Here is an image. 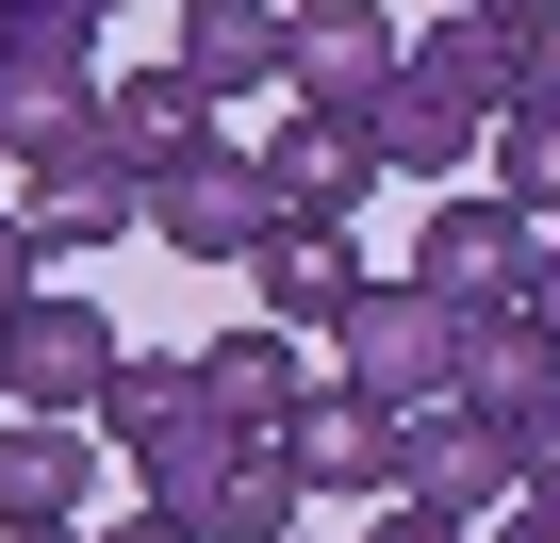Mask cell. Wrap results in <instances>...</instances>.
I'll return each instance as SVG.
<instances>
[{
    "label": "cell",
    "mask_w": 560,
    "mask_h": 543,
    "mask_svg": "<svg viewBox=\"0 0 560 543\" xmlns=\"http://www.w3.org/2000/svg\"><path fill=\"white\" fill-rule=\"evenodd\" d=\"M149 231L182 247V263H264V231H280V181H264V149H198V165H165L149 181Z\"/></svg>",
    "instance_id": "52a82bcc"
},
{
    "label": "cell",
    "mask_w": 560,
    "mask_h": 543,
    "mask_svg": "<svg viewBox=\"0 0 560 543\" xmlns=\"http://www.w3.org/2000/svg\"><path fill=\"white\" fill-rule=\"evenodd\" d=\"M247 281H264V330H347V314H363V281H380V263H363L347 231H298V214H280V231H264V263H247Z\"/></svg>",
    "instance_id": "5bb4252c"
},
{
    "label": "cell",
    "mask_w": 560,
    "mask_h": 543,
    "mask_svg": "<svg viewBox=\"0 0 560 543\" xmlns=\"http://www.w3.org/2000/svg\"><path fill=\"white\" fill-rule=\"evenodd\" d=\"M231 477H247V428H231V412H198V428H165V445L132 461V494H149L165 527H214V510H231Z\"/></svg>",
    "instance_id": "ac0fdd59"
},
{
    "label": "cell",
    "mask_w": 560,
    "mask_h": 543,
    "mask_svg": "<svg viewBox=\"0 0 560 543\" xmlns=\"http://www.w3.org/2000/svg\"><path fill=\"white\" fill-rule=\"evenodd\" d=\"M100 0H0V149H50L67 116H100Z\"/></svg>",
    "instance_id": "7a4b0ae2"
},
{
    "label": "cell",
    "mask_w": 560,
    "mask_h": 543,
    "mask_svg": "<svg viewBox=\"0 0 560 543\" xmlns=\"http://www.w3.org/2000/svg\"><path fill=\"white\" fill-rule=\"evenodd\" d=\"M198 396H214L247 445H280L298 396H314V363H298V330H214V346H198Z\"/></svg>",
    "instance_id": "9a60e30c"
},
{
    "label": "cell",
    "mask_w": 560,
    "mask_h": 543,
    "mask_svg": "<svg viewBox=\"0 0 560 543\" xmlns=\"http://www.w3.org/2000/svg\"><path fill=\"white\" fill-rule=\"evenodd\" d=\"M100 17H116V0H100Z\"/></svg>",
    "instance_id": "f1b7e54d"
},
{
    "label": "cell",
    "mask_w": 560,
    "mask_h": 543,
    "mask_svg": "<svg viewBox=\"0 0 560 543\" xmlns=\"http://www.w3.org/2000/svg\"><path fill=\"white\" fill-rule=\"evenodd\" d=\"M100 461V412H0V527H83Z\"/></svg>",
    "instance_id": "30bf717a"
},
{
    "label": "cell",
    "mask_w": 560,
    "mask_h": 543,
    "mask_svg": "<svg viewBox=\"0 0 560 543\" xmlns=\"http://www.w3.org/2000/svg\"><path fill=\"white\" fill-rule=\"evenodd\" d=\"M511 445H527V477H544V494H560V396H544V412H527V428H511Z\"/></svg>",
    "instance_id": "cb8c5ba5"
},
{
    "label": "cell",
    "mask_w": 560,
    "mask_h": 543,
    "mask_svg": "<svg viewBox=\"0 0 560 543\" xmlns=\"http://www.w3.org/2000/svg\"><path fill=\"white\" fill-rule=\"evenodd\" d=\"M264 181H280V214H298V231H347V214L380 198V132H363V116H314V99H298V116L264 132Z\"/></svg>",
    "instance_id": "8fae6325"
},
{
    "label": "cell",
    "mask_w": 560,
    "mask_h": 543,
    "mask_svg": "<svg viewBox=\"0 0 560 543\" xmlns=\"http://www.w3.org/2000/svg\"><path fill=\"white\" fill-rule=\"evenodd\" d=\"M182 83L231 116L264 83H298V0H182Z\"/></svg>",
    "instance_id": "7c38bea8"
},
{
    "label": "cell",
    "mask_w": 560,
    "mask_h": 543,
    "mask_svg": "<svg viewBox=\"0 0 560 543\" xmlns=\"http://www.w3.org/2000/svg\"><path fill=\"white\" fill-rule=\"evenodd\" d=\"M527 83H560V0H527Z\"/></svg>",
    "instance_id": "d4e9b609"
},
{
    "label": "cell",
    "mask_w": 560,
    "mask_h": 543,
    "mask_svg": "<svg viewBox=\"0 0 560 543\" xmlns=\"http://www.w3.org/2000/svg\"><path fill=\"white\" fill-rule=\"evenodd\" d=\"M0 543H83V527H0Z\"/></svg>",
    "instance_id": "83f0119b"
},
{
    "label": "cell",
    "mask_w": 560,
    "mask_h": 543,
    "mask_svg": "<svg viewBox=\"0 0 560 543\" xmlns=\"http://www.w3.org/2000/svg\"><path fill=\"white\" fill-rule=\"evenodd\" d=\"M494 543H560V494H544V477H527V494H511V510H494Z\"/></svg>",
    "instance_id": "603a6c76"
},
{
    "label": "cell",
    "mask_w": 560,
    "mask_h": 543,
    "mask_svg": "<svg viewBox=\"0 0 560 543\" xmlns=\"http://www.w3.org/2000/svg\"><path fill=\"white\" fill-rule=\"evenodd\" d=\"M363 132H380V165H412L429 198L494 165V99H462V83H429V67H412V83H396V99H380Z\"/></svg>",
    "instance_id": "4fadbf2b"
},
{
    "label": "cell",
    "mask_w": 560,
    "mask_h": 543,
    "mask_svg": "<svg viewBox=\"0 0 560 543\" xmlns=\"http://www.w3.org/2000/svg\"><path fill=\"white\" fill-rule=\"evenodd\" d=\"M132 346H116V314L100 297H67V281H34L18 314H0V412H100V379H116Z\"/></svg>",
    "instance_id": "5b68a950"
},
{
    "label": "cell",
    "mask_w": 560,
    "mask_h": 543,
    "mask_svg": "<svg viewBox=\"0 0 560 543\" xmlns=\"http://www.w3.org/2000/svg\"><path fill=\"white\" fill-rule=\"evenodd\" d=\"M100 132H116V165H132V181H165V165H198V149H214V99H198L182 67H132V83H100Z\"/></svg>",
    "instance_id": "2e32d148"
},
{
    "label": "cell",
    "mask_w": 560,
    "mask_h": 543,
    "mask_svg": "<svg viewBox=\"0 0 560 543\" xmlns=\"http://www.w3.org/2000/svg\"><path fill=\"white\" fill-rule=\"evenodd\" d=\"M494 198H527V214H560V83H527L511 116H494V165H478Z\"/></svg>",
    "instance_id": "ffe728a7"
},
{
    "label": "cell",
    "mask_w": 560,
    "mask_h": 543,
    "mask_svg": "<svg viewBox=\"0 0 560 543\" xmlns=\"http://www.w3.org/2000/svg\"><path fill=\"white\" fill-rule=\"evenodd\" d=\"M462 330H478V314L396 263V281H363V314L330 330V379L380 396V412H429V396H462Z\"/></svg>",
    "instance_id": "6da1fadb"
},
{
    "label": "cell",
    "mask_w": 560,
    "mask_h": 543,
    "mask_svg": "<svg viewBox=\"0 0 560 543\" xmlns=\"http://www.w3.org/2000/svg\"><path fill=\"white\" fill-rule=\"evenodd\" d=\"M363 543H478V527H462V510H429V494H396V510H380Z\"/></svg>",
    "instance_id": "44dd1931"
},
{
    "label": "cell",
    "mask_w": 560,
    "mask_h": 543,
    "mask_svg": "<svg viewBox=\"0 0 560 543\" xmlns=\"http://www.w3.org/2000/svg\"><path fill=\"white\" fill-rule=\"evenodd\" d=\"M280 461H298L330 510H396V412H380V396H347V379H314V396H298Z\"/></svg>",
    "instance_id": "9c48e42d"
},
{
    "label": "cell",
    "mask_w": 560,
    "mask_h": 543,
    "mask_svg": "<svg viewBox=\"0 0 560 543\" xmlns=\"http://www.w3.org/2000/svg\"><path fill=\"white\" fill-rule=\"evenodd\" d=\"M198 412H214V396H198V346H132V363L100 379V445H116V461H149V445L198 428Z\"/></svg>",
    "instance_id": "e0dca14e"
},
{
    "label": "cell",
    "mask_w": 560,
    "mask_h": 543,
    "mask_svg": "<svg viewBox=\"0 0 560 543\" xmlns=\"http://www.w3.org/2000/svg\"><path fill=\"white\" fill-rule=\"evenodd\" d=\"M298 543H314V527H298Z\"/></svg>",
    "instance_id": "f546056e"
},
{
    "label": "cell",
    "mask_w": 560,
    "mask_h": 543,
    "mask_svg": "<svg viewBox=\"0 0 560 543\" xmlns=\"http://www.w3.org/2000/svg\"><path fill=\"white\" fill-rule=\"evenodd\" d=\"M34 263H50V247H34V214H0V314L34 297Z\"/></svg>",
    "instance_id": "7402d4cb"
},
{
    "label": "cell",
    "mask_w": 560,
    "mask_h": 543,
    "mask_svg": "<svg viewBox=\"0 0 560 543\" xmlns=\"http://www.w3.org/2000/svg\"><path fill=\"white\" fill-rule=\"evenodd\" d=\"M412 281H445L462 314H511V297L544 281V214H527V198H494V181H445V198H429V231H412Z\"/></svg>",
    "instance_id": "277c9868"
},
{
    "label": "cell",
    "mask_w": 560,
    "mask_h": 543,
    "mask_svg": "<svg viewBox=\"0 0 560 543\" xmlns=\"http://www.w3.org/2000/svg\"><path fill=\"white\" fill-rule=\"evenodd\" d=\"M83 543H214V527H165V510H132V527H83Z\"/></svg>",
    "instance_id": "484cf974"
},
{
    "label": "cell",
    "mask_w": 560,
    "mask_h": 543,
    "mask_svg": "<svg viewBox=\"0 0 560 543\" xmlns=\"http://www.w3.org/2000/svg\"><path fill=\"white\" fill-rule=\"evenodd\" d=\"M412 83V34L380 17V0H298V83L280 99H314V116H380Z\"/></svg>",
    "instance_id": "ba28073f"
},
{
    "label": "cell",
    "mask_w": 560,
    "mask_h": 543,
    "mask_svg": "<svg viewBox=\"0 0 560 543\" xmlns=\"http://www.w3.org/2000/svg\"><path fill=\"white\" fill-rule=\"evenodd\" d=\"M18 214H34V247H50V263H83V247H132V231H149V181L116 165V132H100V116H67L50 149H18Z\"/></svg>",
    "instance_id": "3957f363"
},
{
    "label": "cell",
    "mask_w": 560,
    "mask_h": 543,
    "mask_svg": "<svg viewBox=\"0 0 560 543\" xmlns=\"http://www.w3.org/2000/svg\"><path fill=\"white\" fill-rule=\"evenodd\" d=\"M527 314H544V330H560V214H544V281H527Z\"/></svg>",
    "instance_id": "4316f807"
},
{
    "label": "cell",
    "mask_w": 560,
    "mask_h": 543,
    "mask_svg": "<svg viewBox=\"0 0 560 543\" xmlns=\"http://www.w3.org/2000/svg\"><path fill=\"white\" fill-rule=\"evenodd\" d=\"M396 494H429V510L494 527V510L527 494V445H511V412H478V396H429V412H396Z\"/></svg>",
    "instance_id": "8992f818"
},
{
    "label": "cell",
    "mask_w": 560,
    "mask_h": 543,
    "mask_svg": "<svg viewBox=\"0 0 560 543\" xmlns=\"http://www.w3.org/2000/svg\"><path fill=\"white\" fill-rule=\"evenodd\" d=\"M462 396H478V412H511V428H527V412H544V396H560V330H544V314H527V297H511V314H478V330H462Z\"/></svg>",
    "instance_id": "d6986e66"
}]
</instances>
